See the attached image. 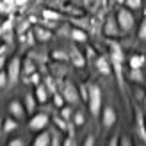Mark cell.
I'll return each instance as SVG.
<instances>
[{"label": "cell", "instance_id": "6da1fadb", "mask_svg": "<svg viewBox=\"0 0 146 146\" xmlns=\"http://www.w3.org/2000/svg\"><path fill=\"white\" fill-rule=\"evenodd\" d=\"M109 48H111V64H112V71L116 73V80L119 84V89H125V84H123V48L118 41H109Z\"/></svg>", "mask_w": 146, "mask_h": 146}, {"label": "cell", "instance_id": "7a4b0ae2", "mask_svg": "<svg viewBox=\"0 0 146 146\" xmlns=\"http://www.w3.org/2000/svg\"><path fill=\"white\" fill-rule=\"evenodd\" d=\"M87 105H89L91 116L98 118L102 111V89L96 84H89V98H87Z\"/></svg>", "mask_w": 146, "mask_h": 146}, {"label": "cell", "instance_id": "3957f363", "mask_svg": "<svg viewBox=\"0 0 146 146\" xmlns=\"http://www.w3.org/2000/svg\"><path fill=\"white\" fill-rule=\"evenodd\" d=\"M5 73H7V86H16L18 80H20V75H21V61L18 57H13L7 62Z\"/></svg>", "mask_w": 146, "mask_h": 146}, {"label": "cell", "instance_id": "277c9868", "mask_svg": "<svg viewBox=\"0 0 146 146\" xmlns=\"http://www.w3.org/2000/svg\"><path fill=\"white\" fill-rule=\"evenodd\" d=\"M116 20H118V25H119V31L121 32H130L134 29V14L130 13L128 7H121V9L118 11V14H116Z\"/></svg>", "mask_w": 146, "mask_h": 146}, {"label": "cell", "instance_id": "5b68a950", "mask_svg": "<svg viewBox=\"0 0 146 146\" xmlns=\"http://www.w3.org/2000/svg\"><path fill=\"white\" fill-rule=\"evenodd\" d=\"M50 123V118H48V114L45 112H38V114H32V118L29 119V128L31 130H45V127Z\"/></svg>", "mask_w": 146, "mask_h": 146}, {"label": "cell", "instance_id": "8992f818", "mask_svg": "<svg viewBox=\"0 0 146 146\" xmlns=\"http://www.w3.org/2000/svg\"><path fill=\"white\" fill-rule=\"evenodd\" d=\"M135 134L141 137V141L146 144V121L143 109H135Z\"/></svg>", "mask_w": 146, "mask_h": 146}, {"label": "cell", "instance_id": "52a82bcc", "mask_svg": "<svg viewBox=\"0 0 146 146\" xmlns=\"http://www.w3.org/2000/svg\"><path fill=\"white\" fill-rule=\"evenodd\" d=\"M62 96L64 100L68 102V104H77L78 98H80V94H78V89L75 86H73L71 82H64V87H62Z\"/></svg>", "mask_w": 146, "mask_h": 146}, {"label": "cell", "instance_id": "ba28073f", "mask_svg": "<svg viewBox=\"0 0 146 146\" xmlns=\"http://www.w3.org/2000/svg\"><path fill=\"white\" fill-rule=\"evenodd\" d=\"M94 66H96L98 73H102V75H111V73H112L111 59L105 57V55H98L96 59H94Z\"/></svg>", "mask_w": 146, "mask_h": 146}, {"label": "cell", "instance_id": "9c48e42d", "mask_svg": "<svg viewBox=\"0 0 146 146\" xmlns=\"http://www.w3.org/2000/svg\"><path fill=\"white\" fill-rule=\"evenodd\" d=\"M68 55H70V61H71V64H73L75 68H84V64H86V57H84V54L80 52V50H78L75 45H71Z\"/></svg>", "mask_w": 146, "mask_h": 146}, {"label": "cell", "instance_id": "30bf717a", "mask_svg": "<svg viewBox=\"0 0 146 146\" xmlns=\"http://www.w3.org/2000/svg\"><path fill=\"white\" fill-rule=\"evenodd\" d=\"M116 119H118V116H116V111L112 107H105L104 109V112H102V123H104V128L105 130H109L114 123H116Z\"/></svg>", "mask_w": 146, "mask_h": 146}, {"label": "cell", "instance_id": "8fae6325", "mask_svg": "<svg viewBox=\"0 0 146 146\" xmlns=\"http://www.w3.org/2000/svg\"><path fill=\"white\" fill-rule=\"evenodd\" d=\"M104 32H105V36H111V38L119 34V25L114 16H107L105 23H104Z\"/></svg>", "mask_w": 146, "mask_h": 146}, {"label": "cell", "instance_id": "7c38bea8", "mask_svg": "<svg viewBox=\"0 0 146 146\" xmlns=\"http://www.w3.org/2000/svg\"><path fill=\"white\" fill-rule=\"evenodd\" d=\"M25 105L21 104V102L18 100H11L9 102V114L13 116V118H16V119H21L25 116Z\"/></svg>", "mask_w": 146, "mask_h": 146}, {"label": "cell", "instance_id": "4fadbf2b", "mask_svg": "<svg viewBox=\"0 0 146 146\" xmlns=\"http://www.w3.org/2000/svg\"><path fill=\"white\" fill-rule=\"evenodd\" d=\"M32 32H34V38L38 41H41V43H46V41H50V38H52V31L46 29V27H43V25H36L32 29Z\"/></svg>", "mask_w": 146, "mask_h": 146}, {"label": "cell", "instance_id": "5bb4252c", "mask_svg": "<svg viewBox=\"0 0 146 146\" xmlns=\"http://www.w3.org/2000/svg\"><path fill=\"white\" fill-rule=\"evenodd\" d=\"M36 100L39 102V104H46L48 102V96H50V91L46 89V86L45 84H38L36 86Z\"/></svg>", "mask_w": 146, "mask_h": 146}, {"label": "cell", "instance_id": "9a60e30c", "mask_svg": "<svg viewBox=\"0 0 146 146\" xmlns=\"http://www.w3.org/2000/svg\"><path fill=\"white\" fill-rule=\"evenodd\" d=\"M70 38L75 41V43H84V41H87V34H86L84 29L71 27V31H70Z\"/></svg>", "mask_w": 146, "mask_h": 146}, {"label": "cell", "instance_id": "2e32d148", "mask_svg": "<svg viewBox=\"0 0 146 146\" xmlns=\"http://www.w3.org/2000/svg\"><path fill=\"white\" fill-rule=\"evenodd\" d=\"M34 71H36V62L31 59V57H27V59L21 62V73H23L25 78H27L29 75H32Z\"/></svg>", "mask_w": 146, "mask_h": 146}, {"label": "cell", "instance_id": "e0dca14e", "mask_svg": "<svg viewBox=\"0 0 146 146\" xmlns=\"http://www.w3.org/2000/svg\"><path fill=\"white\" fill-rule=\"evenodd\" d=\"M36 94H32V93H27L25 94V111L29 112V114H34L36 112Z\"/></svg>", "mask_w": 146, "mask_h": 146}, {"label": "cell", "instance_id": "ac0fdd59", "mask_svg": "<svg viewBox=\"0 0 146 146\" xmlns=\"http://www.w3.org/2000/svg\"><path fill=\"white\" fill-rule=\"evenodd\" d=\"M34 146H50V132H41L39 130V134L36 135V139H34Z\"/></svg>", "mask_w": 146, "mask_h": 146}, {"label": "cell", "instance_id": "d6986e66", "mask_svg": "<svg viewBox=\"0 0 146 146\" xmlns=\"http://www.w3.org/2000/svg\"><path fill=\"white\" fill-rule=\"evenodd\" d=\"M128 78L132 80V82L141 84L143 80H144V73H143L141 68H130V70H128Z\"/></svg>", "mask_w": 146, "mask_h": 146}, {"label": "cell", "instance_id": "ffe728a7", "mask_svg": "<svg viewBox=\"0 0 146 146\" xmlns=\"http://www.w3.org/2000/svg\"><path fill=\"white\" fill-rule=\"evenodd\" d=\"M144 62H146V57H144V55H141V54L130 55V59H128L130 68H143V66H144Z\"/></svg>", "mask_w": 146, "mask_h": 146}, {"label": "cell", "instance_id": "44dd1931", "mask_svg": "<svg viewBox=\"0 0 146 146\" xmlns=\"http://www.w3.org/2000/svg\"><path fill=\"white\" fill-rule=\"evenodd\" d=\"M62 130H57V128H52L50 130V144L52 146H59L62 144Z\"/></svg>", "mask_w": 146, "mask_h": 146}, {"label": "cell", "instance_id": "7402d4cb", "mask_svg": "<svg viewBox=\"0 0 146 146\" xmlns=\"http://www.w3.org/2000/svg\"><path fill=\"white\" fill-rule=\"evenodd\" d=\"M2 127H4V132H5V134H11L13 130H16V128H18L16 118H13V116H11V118H7V119L2 123Z\"/></svg>", "mask_w": 146, "mask_h": 146}, {"label": "cell", "instance_id": "603a6c76", "mask_svg": "<svg viewBox=\"0 0 146 146\" xmlns=\"http://www.w3.org/2000/svg\"><path fill=\"white\" fill-rule=\"evenodd\" d=\"M54 125L59 128V130H62V132H68V119H64L62 116L59 114V116H54Z\"/></svg>", "mask_w": 146, "mask_h": 146}, {"label": "cell", "instance_id": "cb8c5ba5", "mask_svg": "<svg viewBox=\"0 0 146 146\" xmlns=\"http://www.w3.org/2000/svg\"><path fill=\"white\" fill-rule=\"evenodd\" d=\"M52 59L57 61V62H59V61L61 62H66V61H70V55H68V52L57 48V50H54V52H52Z\"/></svg>", "mask_w": 146, "mask_h": 146}, {"label": "cell", "instance_id": "d4e9b609", "mask_svg": "<svg viewBox=\"0 0 146 146\" xmlns=\"http://www.w3.org/2000/svg\"><path fill=\"white\" fill-rule=\"evenodd\" d=\"M43 18H45V20H54V21H57V20H61V14L55 13V11H52V9H43Z\"/></svg>", "mask_w": 146, "mask_h": 146}, {"label": "cell", "instance_id": "484cf974", "mask_svg": "<svg viewBox=\"0 0 146 146\" xmlns=\"http://www.w3.org/2000/svg\"><path fill=\"white\" fill-rule=\"evenodd\" d=\"M71 23L78 27V29H89V21H87V18H71Z\"/></svg>", "mask_w": 146, "mask_h": 146}, {"label": "cell", "instance_id": "4316f807", "mask_svg": "<svg viewBox=\"0 0 146 146\" xmlns=\"http://www.w3.org/2000/svg\"><path fill=\"white\" fill-rule=\"evenodd\" d=\"M46 86V89L50 91V94H54V93H57V87H55V78L54 77H46L45 78V82H43Z\"/></svg>", "mask_w": 146, "mask_h": 146}, {"label": "cell", "instance_id": "83f0119b", "mask_svg": "<svg viewBox=\"0 0 146 146\" xmlns=\"http://www.w3.org/2000/svg\"><path fill=\"white\" fill-rule=\"evenodd\" d=\"M137 38H139L141 41H146V16L143 18L141 25H139V31H137Z\"/></svg>", "mask_w": 146, "mask_h": 146}, {"label": "cell", "instance_id": "f1b7e54d", "mask_svg": "<svg viewBox=\"0 0 146 146\" xmlns=\"http://www.w3.org/2000/svg\"><path fill=\"white\" fill-rule=\"evenodd\" d=\"M86 123V119H84V112L82 111H78V112H75L73 114V125H77V127H82Z\"/></svg>", "mask_w": 146, "mask_h": 146}, {"label": "cell", "instance_id": "f546056e", "mask_svg": "<svg viewBox=\"0 0 146 146\" xmlns=\"http://www.w3.org/2000/svg\"><path fill=\"white\" fill-rule=\"evenodd\" d=\"M64 102H66V100H64V96H62V93H59V91H57V93H54V105L55 107H62L64 105Z\"/></svg>", "mask_w": 146, "mask_h": 146}, {"label": "cell", "instance_id": "4dcf8cb0", "mask_svg": "<svg viewBox=\"0 0 146 146\" xmlns=\"http://www.w3.org/2000/svg\"><path fill=\"white\" fill-rule=\"evenodd\" d=\"M78 94H80V98H82L84 102H87V98H89V86H80L78 87Z\"/></svg>", "mask_w": 146, "mask_h": 146}, {"label": "cell", "instance_id": "1f68e13d", "mask_svg": "<svg viewBox=\"0 0 146 146\" xmlns=\"http://www.w3.org/2000/svg\"><path fill=\"white\" fill-rule=\"evenodd\" d=\"M25 82H29V84H34V86H38V84H41V77H39V73H32V75H29L27 77V80Z\"/></svg>", "mask_w": 146, "mask_h": 146}, {"label": "cell", "instance_id": "d6a6232c", "mask_svg": "<svg viewBox=\"0 0 146 146\" xmlns=\"http://www.w3.org/2000/svg\"><path fill=\"white\" fill-rule=\"evenodd\" d=\"M123 4H125L128 9H139L141 4H143V0H125Z\"/></svg>", "mask_w": 146, "mask_h": 146}, {"label": "cell", "instance_id": "836d02e7", "mask_svg": "<svg viewBox=\"0 0 146 146\" xmlns=\"http://www.w3.org/2000/svg\"><path fill=\"white\" fill-rule=\"evenodd\" d=\"M13 7H14V4H5L4 0H0V13L7 14V13H11V11H13Z\"/></svg>", "mask_w": 146, "mask_h": 146}, {"label": "cell", "instance_id": "e575fe53", "mask_svg": "<svg viewBox=\"0 0 146 146\" xmlns=\"http://www.w3.org/2000/svg\"><path fill=\"white\" fill-rule=\"evenodd\" d=\"M61 116L64 119H71V116H73V111H71V107H61Z\"/></svg>", "mask_w": 146, "mask_h": 146}, {"label": "cell", "instance_id": "d590c367", "mask_svg": "<svg viewBox=\"0 0 146 146\" xmlns=\"http://www.w3.org/2000/svg\"><path fill=\"white\" fill-rule=\"evenodd\" d=\"M4 87H7V73L0 70V89H4Z\"/></svg>", "mask_w": 146, "mask_h": 146}, {"label": "cell", "instance_id": "8d00e7d4", "mask_svg": "<svg viewBox=\"0 0 146 146\" xmlns=\"http://www.w3.org/2000/svg\"><path fill=\"white\" fill-rule=\"evenodd\" d=\"M118 144H121V146H130V144H132V139H130L128 135H121V139H119Z\"/></svg>", "mask_w": 146, "mask_h": 146}, {"label": "cell", "instance_id": "74e56055", "mask_svg": "<svg viewBox=\"0 0 146 146\" xmlns=\"http://www.w3.org/2000/svg\"><path fill=\"white\" fill-rule=\"evenodd\" d=\"M43 27H46V29H50V31H52V29L57 27V23H55L54 20H45V21H43Z\"/></svg>", "mask_w": 146, "mask_h": 146}, {"label": "cell", "instance_id": "f35d334b", "mask_svg": "<svg viewBox=\"0 0 146 146\" xmlns=\"http://www.w3.org/2000/svg\"><path fill=\"white\" fill-rule=\"evenodd\" d=\"M62 144H64V146H71V144L75 146V135H70L68 139H64V141H62Z\"/></svg>", "mask_w": 146, "mask_h": 146}, {"label": "cell", "instance_id": "ab89813d", "mask_svg": "<svg viewBox=\"0 0 146 146\" xmlns=\"http://www.w3.org/2000/svg\"><path fill=\"white\" fill-rule=\"evenodd\" d=\"M9 146H25V143L21 139H11L9 141Z\"/></svg>", "mask_w": 146, "mask_h": 146}, {"label": "cell", "instance_id": "60d3db41", "mask_svg": "<svg viewBox=\"0 0 146 146\" xmlns=\"http://www.w3.org/2000/svg\"><path fill=\"white\" fill-rule=\"evenodd\" d=\"M93 144H94V137L93 135H87L86 141H84V146H93Z\"/></svg>", "mask_w": 146, "mask_h": 146}, {"label": "cell", "instance_id": "b9f144b4", "mask_svg": "<svg viewBox=\"0 0 146 146\" xmlns=\"http://www.w3.org/2000/svg\"><path fill=\"white\" fill-rule=\"evenodd\" d=\"M29 0H14V5H25Z\"/></svg>", "mask_w": 146, "mask_h": 146}, {"label": "cell", "instance_id": "7bdbcfd3", "mask_svg": "<svg viewBox=\"0 0 146 146\" xmlns=\"http://www.w3.org/2000/svg\"><path fill=\"white\" fill-rule=\"evenodd\" d=\"M119 143V139H118V135H114V139H111V143H109V144H111V146H116V144H118Z\"/></svg>", "mask_w": 146, "mask_h": 146}, {"label": "cell", "instance_id": "ee69618b", "mask_svg": "<svg viewBox=\"0 0 146 146\" xmlns=\"http://www.w3.org/2000/svg\"><path fill=\"white\" fill-rule=\"evenodd\" d=\"M4 64H5V59H4V55H0V70L4 68Z\"/></svg>", "mask_w": 146, "mask_h": 146}, {"label": "cell", "instance_id": "f6af8a7d", "mask_svg": "<svg viewBox=\"0 0 146 146\" xmlns=\"http://www.w3.org/2000/svg\"><path fill=\"white\" fill-rule=\"evenodd\" d=\"M94 54H93V48H87V57H93Z\"/></svg>", "mask_w": 146, "mask_h": 146}, {"label": "cell", "instance_id": "bcb514c9", "mask_svg": "<svg viewBox=\"0 0 146 146\" xmlns=\"http://www.w3.org/2000/svg\"><path fill=\"white\" fill-rule=\"evenodd\" d=\"M4 52H5V46H0V55H4Z\"/></svg>", "mask_w": 146, "mask_h": 146}, {"label": "cell", "instance_id": "7dc6e473", "mask_svg": "<svg viewBox=\"0 0 146 146\" xmlns=\"http://www.w3.org/2000/svg\"><path fill=\"white\" fill-rule=\"evenodd\" d=\"M5 4H14V0H4Z\"/></svg>", "mask_w": 146, "mask_h": 146}, {"label": "cell", "instance_id": "c3c4849f", "mask_svg": "<svg viewBox=\"0 0 146 146\" xmlns=\"http://www.w3.org/2000/svg\"><path fill=\"white\" fill-rule=\"evenodd\" d=\"M0 127H2V119H0Z\"/></svg>", "mask_w": 146, "mask_h": 146}, {"label": "cell", "instance_id": "681fc988", "mask_svg": "<svg viewBox=\"0 0 146 146\" xmlns=\"http://www.w3.org/2000/svg\"><path fill=\"white\" fill-rule=\"evenodd\" d=\"M144 121H146V118H144Z\"/></svg>", "mask_w": 146, "mask_h": 146}]
</instances>
